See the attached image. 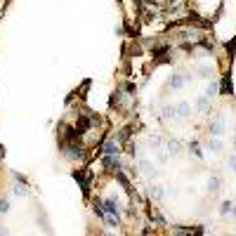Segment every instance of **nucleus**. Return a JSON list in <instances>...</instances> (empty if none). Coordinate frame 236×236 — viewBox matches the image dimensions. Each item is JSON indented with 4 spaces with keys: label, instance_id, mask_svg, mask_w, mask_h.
<instances>
[{
    "label": "nucleus",
    "instance_id": "obj_15",
    "mask_svg": "<svg viewBox=\"0 0 236 236\" xmlns=\"http://www.w3.org/2000/svg\"><path fill=\"white\" fill-rule=\"evenodd\" d=\"M229 165H231V168L236 170V156H231V158H229Z\"/></svg>",
    "mask_w": 236,
    "mask_h": 236
},
{
    "label": "nucleus",
    "instance_id": "obj_6",
    "mask_svg": "<svg viewBox=\"0 0 236 236\" xmlns=\"http://www.w3.org/2000/svg\"><path fill=\"white\" fill-rule=\"evenodd\" d=\"M168 149H170L172 154H177V151L182 149V146H179V142H175V140H168Z\"/></svg>",
    "mask_w": 236,
    "mask_h": 236
},
{
    "label": "nucleus",
    "instance_id": "obj_14",
    "mask_svg": "<svg viewBox=\"0 0 236 236\" xmlns=\"http://www.w3.org/2000/svg\"><path fill=\"white\" fill-rule=\"evenodd\" d=\"M7 210H10V203L7 201H0V213H7Z\"/></svg>",
    "mask_w": 236,
    "mask_h": 236
},
{
    "label": "nucleus",
    "instance_id": "obj_1",
    "mask_svg": "<svg viewBox=\"0 0 236 236\" xmlns=\"http://www.w3.org/2000/svg\"><path fill=\"white\" fill-rule=\"evenodd\" d=\"M222 130H224V128H222V120L217 118V120H215V123L210 125V135H215V137H220V135H222Z\"/></svg>",
    "mask_w": 236,
    "mask_h": 236
},
{
    "label": "nucleus",
    "instance_id": "obj_9",
    "mask_svg": "<svg viewBox=\"0 0 236 236\" xmlns=\"http://www.w3.org/2000/svg\"><path fill=\"white\" fill-rule=\"evenodd\" d=\"M177 111H179V116H187V113H189V104H179Z\"/></svg>",
    "mask_w": 236,
    "mask_h": 236
},
{
    "label": "nucleus",
    "instance_id": "obj_13",
    "mask_svg": "<svg viewBox=\"0 0 236 236\" xmlns=\"http://www.w3.org/2000/svg\"><path fill=\"white\" fill-rule=\"evenodd\" d=\"M140 168H142V172H151V163H146V161H142Z\"/></svg>",
    "mask_w": 236,
    "mask_h": 236
},
{
    "label": "nucleus",
    "instance_id": "obj_2",
    "mask_svg": "<svg viewBox=\"0 0 236 236\" xmlns=\"http://www.w3.org/2000/svg\"><path fill=\"white\" fill-rule=\"evenodd\" d=\"M66 149H69V158H78V156H81V144H69L66 146Z\"/></svg>",
    "mask_w": 236,
    "mask_h": 236
},
{
    "label": "nucleus",
    "instance_id": "obj_8",
    "mask_svg": "<svg viewBox=\"0 0 236 236\" xmlns=\"http://www.w3.org/2000/svg\"><path fill=\"white\" fill-rule=\"evenodd\" d=\"M217 90H220V87H217V85H215V83H213V85L208 87V95H205V97H208V99H213V97L217 95Z\"/></svg>",
    "mask_w": 236,
    "mask_h": 236
},
{
    "label": "nucleus",
    "instance_id": "obj_5",
    "mask_svg": "<svg viewBox=\"0 0 236 236\" xmlns=\"http://www.w3.org/2000/svg\"><path fill=\"white\" fill-rule=\"evenodd\" d=\"M208 189H210V191H217V189H220V179H217V177L208 179Z\"/></svg>",
    "mask_w": 236,
    "mask_h": 236
},
{
    "label": "nucleus",
    "instance_id": "obj_11",
    "mask_svg": "<svg viewBox=\"0 0 236 236\" xmlns=\"http://www.w3.org/2000/svg\"><path fill=\"white\" fill-rule=\"evenodd\" d=\"M210 149H213V151H220V149H222V144H220L217 140H210Z\"/></svg>",
    "mask_w": 236,
    "mask_h": 236
},
{
    "label": "nucleus",
    "instance_id": "obj_7",
    "mask_svg": "<svg viewBox=\"0 0 236 236\" xmlns=\"http://www.w3.org/2000/svg\"><path fill=\"white\" fill-rule=\"evenodd\" d=\"M104 151H106V154H109V156H113V154H118V146H116V144H113V142H109V144H106V146H104Z\"/></svg>",
    "mask_w": 236,
    "mask_h": 236
},
{
    "label": "nucleus",
    "instance_id": "obj_3",
    "mask_svg": "<svg viewBox=\"0 0 236 236\" xmlns=\"http://www.w3.org/2000/svg\"><path fill=\"white\" fill-rule=\"evenodd\" d=\"M196 109H199V111H203V113H208V97H203V99H199V102H196Z\"/></svg>",
    "mask_w": 236,
    "mask_h": 236
},
{
    "label": "nucleus",
    "instance_id": "obj_12",
    "mask_svg": "<svg viewBox=\"0 0 236 236\" xmlns=\"http://www.w3.org/2000/svg\"><path fill=\"white\" fill-rule=\"evenodd\" d=\"M151 194H154V196H163V187H158V184L151 187Z\"/></svg>",
    "mask_w": 236,
    "mask_h": 236
},
{
    "label": "nucleus",
    "instance_id": "obj_10",
    "mask_svg": "<svg viewBox=\"0 0 236 236\" xmlns=\"http://www.w3.org/2000/svg\"><path fill=\"white\" fill-rule=\"evenodd\" d=\"M191 151H194V154H196V156H199V158H201V156H203V151H201V146L196 144V142H191Z\"/></svg>",
    "mask_w": 236,
    "mask_h": 236
},
{
    "label": "nucleus",
    "instance_id": "obj_4",
    "mask_svg": "<svg viewBox=\"0 0 236 236\" xmlns=\"http://www.w3.org/2000/svg\"><path fill=\"white\" fill-rule=\"evenodd\" d=\"M170 85L172 87H182L184 85V78H182V76H172V78H170Z\"/></svg>",
    "mask_w": 236,
    "mask_h": 236
},
{
    "label": "nucleus",
    "instance_id": "obj_16",
    "mask_svg": "<svg viewBox=\"0 0 236 236\" xmlns=\"http://www.w3.org/2000/svg\"><path fill=\"white\" fill-rule=\"evenodd\" d=\"M234 144H236V137H234Z\"/></svg>",
    "mask_w": 236,
    "mask_h": 236
}]
</instances>
